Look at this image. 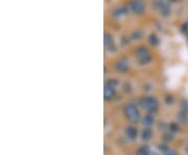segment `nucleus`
I'll return each mask as SVG.
<instances>
[{
	"instance_id": "6",
	"label": "nucleus",
	"mask_w": 188,
	"mask_h": 155,
	"mask_svg": "<svg viewBox=\"0 0 188 155\" xmlns=\"http://www.w3.org/2000/svg\"><path fill=\"white\" fill-rule=\"evenodd\" d=\"M113 96H114L113 88H108V86H107L106 90H105V98L106 99H111V98H113Z\"/></svg>"
},
{
	"instance_id": "5",
	"label": "nucleus",
	"mask_w": 188,
	"mask_h": 155,
	"mask_svg": "<svg viewBox=\"0 0 188 155\" xmlns=\"http://www.w3.org/2000/svg\"><path fill=\"white\" fill-rule=\"evenodd\" d=\"M152 135H153V133H152L151 129H144L142 131V139L143 141H149L152 138Z\"/></svg>"
},
{
	"instance_id": "9",
	"label": "nucleus",
	"mask_w": 188,
	"mask_h": 155,
	"mask_svg": "<svg viewBox=\"0 0 188 155\" xmlns=\"http://www.w3.org/2000/svg\"><path fill=\"white\" fill-rule=\"evenodd\" d=\"M187 114H185V113H183L181 114V116L179 117L180 118V120L182 121V123H187V121H188V119H187Z\"/></svg>"
},
{
	"instance_id": "7",
	"label": "nucleus",
	"mask_w": 188,
	"mask_h": 155,
	"mask_svg": "<svg viewBox=\"0 0 188 155\" xmlns=\"http://www.w3.org/2000/svg\"><path fill=\"white\" fill-rule=\"evenodd\" d=\"M149 150L146 147H142L137 152V155H149Z\"/></svg>"
},
{
	"instance_id": "10",
	"label": "nucleus",
	"mask_w": 188,
	"mask_h": 155,
	"mask_svg": "<svg viewBox=\"0 0 188 155\" xmlns=\"http://www.w3.org/2000/svg\"><path fill=\"white\" fill-rule=\"evenodd\" d=\"M165 155H178V153L175 151V150L169 149V150H167V152L165 153Z\"/></svg>"
},
{
	"instance_id": "1",
	"label": "nucleus",
	"mask_w": 188,
	"mask_h": 155,
	"mask_svg": "<svg viewBox=\"0 0 188 155\" xmlns=\"http://www.w3.org/2000/svg\"><path fill=\"white\" fill-rule=\"evenodd\" d=\"M140 105L151 115L155 114L158 109V102L154 97H143L140 99Z\"/></svg>"
},
{
	"instance_id": "11",
	"label": "nucleus",
	"mask_w": 188,
	"mask_h": 155,
	"mask_svg": "<svg viewBox=\"0 0 188 155\" xmlns=\"http://www.w3.org/2000/svg\"><path fill=\"white\" fill-rule=\"evenodd\" d=\"M186 151H187V154H188V148H187V150H186Z\"/></svg>"
},
{
	"instance_id": "2",
	"label": "nucleus",
	"mask_w": 188,
	"mask_h": 155,
	"mask_svg": "<svg viewBox=\"0 0 188 155\" xmlns=\"http://www.w3.org/2000/svg\"><path fill=\"white\" fill-rule=\"evenodd\" d=\"M124 114H126L128 120L130 122H133V123L138 122L140 119V114H139V110L135 104H126V107H124Z\"/></svg>"
},
{
	"instance_id": "3",
	"label": "nucleus",
	"mask_w": 188,
	"mask_h": 155,
	"mask_svg": "<svg viewBox=\"0 0 188 155\" xmlns=\"http://www.w3.org/2000/svg\"><path fill=\"white\" fill-rule=\"evenodd\" d=\"M126 135L130 139H135L137 136V129L133 126H129L126 129Z\"/></svg>"
},
{
	"instance_id": "4",
	"label": "nucleus",
	"mask_w": 188,
	"mask_h": 155,
	"mask_svg": "<svg viewBox=\"0 0 188 155\" xmlns=\"http://www.w3.org/2000/svg\"><path fill=\"white\" fill-rule=\"evenodd\" d=\"M154 117L153 115H146L145 117L143 118V125H145L146 127H151L152 125L154 124Z\"/></svg>"
},
{
	"instance_id": "8",
	"label": "nucleus",
	"mask_w": 188,
	"mask_h": 155,
	"mask_svg": "<svg viewBox=\"0 0 188 155\" xmlns=\"http://www.w3.org/2000/svg\"><path fill=\"white\" fill-rule=\"evenodd\" d=\"M182 109H183V113L188 114V101L184 100L182 102Z\"/></svg>"
}]
</instances>
